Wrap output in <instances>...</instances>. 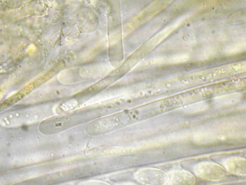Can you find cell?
I'll list each match as a JSON object with an SVG mask.
<instances>
[{
  "mask_svg": "<svg viewBox=\"0 0 246 185\" xmlns=\"http://www.w3.org/2000/svg\"><path fill=\"white\" fill-rule=\"evenodd\" d=\"M50 108L40 107L7 113L1 120L5 125H16L30 123L41 120L50 113Z\"/></svg>",
  "mask_w": 246,
  "mask_h": 185,
  "instance_id": "cell-1",
  "label": "cell"
},
{
  "mask_svg": "<svg viewBox=\"0 0 246 185\" xmlns=\"http://www.w3.org/2000/svg\"><path fill=\"white\" fill-rule=\"evenodd\" d=\"M197 175L209 180H219L225 175L224 170L220 166L212 163L200 164L196 168Z\"/></svg>",
  "mask_w": 246,
  "mask_h": 185,
  "instance_id": "cell-2",
  "label": "cell"
},
{
  "mask_svg": "<svg viewBox=\"0 0 246 185\" xmlns=\"http://www.w3.org/2000/svg\"><path fill=\"white\" fill-rule=\"evenodd\" d=\"M226 167L231 172L236 174H245V161L244 159L233 158L226 162Z\"/></svg>",
  "mask_w": 246,
  "mask_h": 185,
  "instance_id": "cell-3",
  "label": "cell"
}]
</instances>
